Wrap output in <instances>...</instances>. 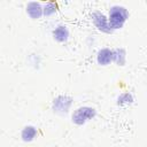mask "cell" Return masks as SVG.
Segmentation results:
<instances>
[{
	"label": "cell",
	"instance_id": "6da1fadb",
	"mask_svg": "<svg viewBox=\"0 0 147 147\" xmlns=\"http://www.w3.org/2000/svg\"><path fill=\"white\" fill-rule=\"evenodd\" d=\"M126 17V10L123 7H114L110 11V22L114 26H118Z\"/></svg>",
	"mask_w": 147,
	"mask_h": 147
}]
</instances>
